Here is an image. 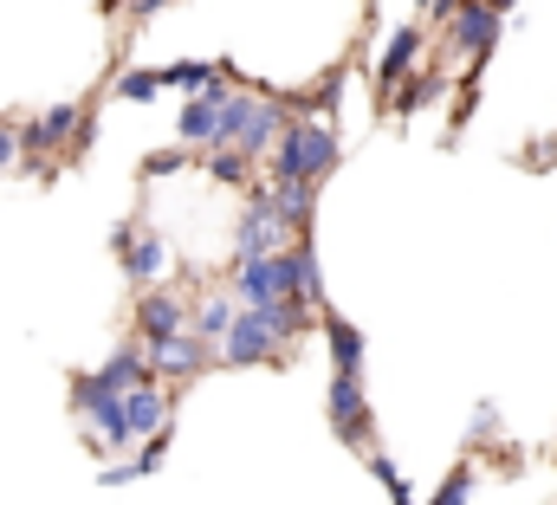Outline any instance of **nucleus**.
Returning <instances> with one entry per match:
<instances>
[{
	"label": "nucleus",
	"mask_w": 557,
	"mask_h": 505,
	"mask_svg": "<svg viewBox=\"0 0 557 505\" xmlns=\"http://www.w3.org/2000/svg\"><path fill=\"white\" fill-rule=\"evenodd\" d=\"M337 169V130H324L318 118H298V124L278 130L273 143V182H324Z\"/></svg>",
	"instance_id": "obj_1"
},
{
	"label": "nucleus",
	"mask_w": 557,
	"mask_h": 505,
	"mask_svg": "<svg viewBox=\"0 0 557 505\" xmlns=\"http://www.w3.org/2000/svg\"><path fill=\"white\" fill-rule=\"evenodd\" d=\"M278 104L273 98H227V111H221V143L227 149H240V156H267L278 143Z\"/></svg>",
	"instance_id": "obj_2"
},
{
	"label": "nucleus",
	"mask_w": 557,
	"mask_h": 505,
	"mask_svg": "<svg viewBox=\"0 0 557 505\" xmlns=\"http://www.w3.org/2000/svg\"><path fill=\"white\" fill-rule=\"evenodd\" d=\"M298 241V227L278 214L273 188H260L253 201H247V214H240V234H234V259H273Z\"/></svg>",
	"instance_id": "obj_3"
},
{
	"label": "nucleus",
	"mask_w": 557,
	"mask_h": 505,
	"mask_svg": "<svg viewBox=\"0 0 557 505\" xmlns=\"http://www.w3.org/2000/svg\"><path fill=\"white\" fill-rule=\"evenodd\" d=\"M214 357H221V344L201 337V331H175V337H156L149 344V370L156 377H201Z\"/></svg>",
	"instance_id": "obj_4"
},
{
	"label": "nucleus",
	"mask_w": 557,
	"mask_h": 505,
	"mask_svg": "<svg viewBox=\"0 0 557 505\" xmlns=\"http://www.w3.org/2000/svg\"><path fill=\"white\" fill-rule=\"evenodd\" d=\"M447 46L467 59H486L499 46V7L493 0H460V13L447 20Z\"/></svg>",
	"instance_id": "obj_5"
},
{
	"label": "nucleus",
	"mask_w": 557,
	"mask_h": 505,
	"mask_svg": "<svg viewBox=\"0 0 557 505\" xmlns=\"http://www.w3.org/2000/svg\"><path fill=\"white\" fill-rule=\"evenodd\" d=\"M227 98H234V91L214 78V85H208V91H201V98L182 111L175 136H182V143H195V149H221V111H227Z\"/></svg>",
	"instance_id": "obj_6"
},
{
	"label": "nucleus",
	"mask_w": 557,
	"mask_h": 505,
	"mask_svg": "<svg viewBox=\"0 0 557 505\" xmlns=\"http://www.w3.org/2000/svg\"><path fill=\"white\" fill-rule=\"evenodd\" d=\"M331 421H337V434L350 441V447H363L370 441V402H363V377H331Z\"/></svg>",
	"instance_id": "obj_7"
},
{
	"label": "nucleus",
	"mask_w": 557,
	"mask_h": 505,
	"mask_svg": "<svg viewBox=\"0 0 557 505\" xmlns=\"http://www.w3.org/2000/svg\"><path fill=\"white\" fill-rule=\"evenodd\" d=\"M416 59H421V26H396L389 46H383V59H376V98H396V85H403V72Z\"/></svg>",
	"instance_id": "obj_8"
},
{
	"label": "nucleus",
	"mask_w": 557,
	"mask_h": 505,
	"mask_svg": "<svg viewBox=\"0 0 557 505\" xmlns=\"http://www.w3.org/2000/svg\"><path fill=\"white\" fill-rule=\"evenodd\" d=\"M188 324V311H182V298L175 292H143L137 298V331L143 344H156V337H175Z\"/></svg>",
	"instance_id": "obj_9"
},
{
	"label": "nucleus",
	"mask_w": 557,
	"mask_h": 505,
	"mask_svg": "<svg viewBox=\"0 0 557 505\" xmlns=\"http://www.w3.org/2000/svg\"><path fill=\"white\" fill-rule=\"evenodd\" d=\"M78 124H85V111H78V104H52V111H39L20 136H26V149H59Z\"/></svg>",
	"instance_id": "obj_10"
},
{
	"label": "nucleus",
	"mask_w": 557,
	"mask_h": 505,
	"mask_svg": "<svg viewBox=\"0 0 557 505\" xmlns=\"http://www.w3.org/2000/svg\"><path fill=\"white\" fill-rule=\"evenodd\" d=\"M131 421H137V434H162L169 428V389L156 377L131 389Z\"/></svg>",
	"instance_id": "obj_11"
},
{
	"label": "nucleus",
	"mask_w": 557,
	"mask_h": 505,
	"mask_svg": "<svg viewBox=\"0 0 557 505\" xmlns=\"http://www.w3.org/2000/svg\"><path fill=\"white\" fill-rule=\"evenodd\" d=\"M234 292H240V305H278V298H285L278 279H273V259H240Z\"/></svg>",
	"instance_id": "obj_12"
},
{
	"label": "nucleus",
	"mask_w": 557,
	"mask_h": 505,
	"mask_svg": "<svg viewBox=\"0 0 557 505\" xmlns=\"http://www.w3.org/2000/svg\"><path fill=\"white\" fill-rule=\"evenodd\" d=\"M324 344H331V364L344 377H363V331L344 324V318H324Z\"/></svg>",
	"instance_id": "obj_13"
},
{
	"label": "nucleus",
	"mask_w": 557,
	"mask_h": 505,
	"mask_svg": "<svg viewBox=\"0 0 557 505\" xmlns=\"http://www.w3.org/2000/svg\"><path fill=\"white\" fill-rule=\"evenodd\" d=\"M273 201H278V214L305 234L311 227V208H318V182L305 175V182H273Z\"/></svg>",
	"instance_id": "obj_14"
},
{
	"label": "nucleus",
	"mask_w": 557,
	"mask_h": 505,
	"mask_svg": "<svg viewBox=\"0 0 557 505\" xmlns=\"http://www.w3.org/2000/svg\"><path fill=\"white\" fill-rule=\"evenodd\" d=\"M117 253H124V266H131V279H137V285H149V279L169 266V247H162L156 234H131V247H117Z\"/></svg>",
	"instance_id": "obj_15"
},
{
	"label": "nucleus",
	"mask_w": 557,
	"mask_h": 505,
	"mask_svg": "<svg viewBox=\"0 0 557 505\" xmlns=\"http://www.w3.org/2000/svg\"><path fill=\"white\" fill-rule=\"evenodd\" d=\"M98 377L111 382V389H124V395H131L137 382H149V350H111Z\"/></svg>",
	"instance_id": "obj_16"
},
{
	"label": "nucleus",
	"mask_w": 557,
	"mask_h": 505,
	"mask_svg": "<svg viewBox=\"0 0 557 505\" xmlns=\"http://www.w3.org/2000/svg\"><path fill=\"white\" fill-rule=\"evenodd\" d=\"M214 78H221L214 59H175V65H162V85L169 91H208Z\"/></svg>",
	"instance_id": "obj_17"
},
{
	"label": "nucleus",
	"mask_w": 557,
	"mask_h": 505,
	"mask_svg": "<svg viewBox=\"0 0 557 505\" xmlns=\"http://www.w3.org/2000/svg\"><path fill=\"white\" fill-rule=\"evenodd\" d=\"M234 318H240V305H234L227 292H214V298H201V311H195V331H201V337H214V344H227Z\"/></svg>",
	"instance_id": "obj_18"
},
{
	"label": "nucleus",
	"mask_w": 557,
	"mask_h": 505,
	"mask_svg": "<svg viewBox=\"0 0 557 505\" xmlns=\"http://www.w3.org/2000/svg\"><path fill=\"white\" fill-rule=\"evenodd\" d=\"M434 98H441V78L421 72V78H409V91H396V118H416L421 104H434Z\"/></svg>",
	"instance_id": "obj_19"
},
{
	"label": "nucleus",
	"mask_w": 557,
	"mask_h": 505,
	"mask_svg": "<svg viewBox=\"0 0 557 505\" xmlns=\"http://www.w3.org/2000/svg\"><path fill=\"white\" fill-rule=\"evenodd\" d=\"M247 162H253V156H240V149H227V143H221V149L208 156V175H214V182H227V188H240V182H247Z\"/></svg>",
	"instance_id": "obj_20"
},
{
	"label": "nucleus",
	"mask_w": 557,
	"mask_h": 505,
	"mask_svg": "<svg viewBox=\"0 0 557 505\" xmlns=\"http://www.w3.org/2000/svg\"><path fill=\"white\" fill-rule=\"evenodd\" d=\"M156 91H162V72H137V65H131V72L117 78V98H131V104H149Z\"/></svg>",
	"instance_id": "obj_21"
},
{
	"label": "nucleus",
	"mask_w": 557,
	"mask_h": 505,
	"mask_svg": "<svg viewBox=\"0 0 557 505\" xmlns=\"http://www.w3.org/2000/svg\"><path fill=\"white\" fill-rule=\"evenodd\" d=\"M467 500H473V473H467V467H454V473L441 480V493H434L428 505H467Z\"/></svg>",
	"instance_id": "obj_22"
},
{
	"label": "nucleus",
	"mask_w": 557,
	"mask_h": 505,
	"mask_svg": "<svg viewBox=\"0 0 557 505\" xmlns=\"http://www.w3.org/2000/svg\"><path fill=\"white\" fill-rule=\"evenodd\" d=\"M370 473H376V480H383V486L396 493V505H403V500H416V493H409V480L396 473V460H389V454H370Z\"/></svg>",
	"instance_id": "obj_23"
},
{
	"label": "nucleus",
	"mask_w": 557,
	"mask_h": 505,
	"mask_svg": "<svg viewBox=\"0 0 557 505\" xmlns=\"http://www.w3.org/2000/svg\"><path fill=\"white\" fill-rule=\"evenodd\" d=\"M169 169H182V149H156V156L143 162V175H169Z\"/></svg>",
	"instance_id": "obj_24"
},
{
	"label": "nucleus",
	"mask_w": 557,
	"mask_h": 505,
	"mask_svg": "<svg viewBox=\"0 0 557 505\" xmlns=\"http://www.w3.org/2000/svg\"><path fill=\"white\" fill-rule=\"evenodd\" d=\"M20 149H26V136H20V130H7V124H0V169H13V156H20Z\"/></svg>",
	"instance_id": "obj_25"
},
{
	"label": "nucleus",
	"mask_w": 557,
	"mask_h": 505,
	"mask_svg": "<svg viewBox=\"0 0 557 505\" xmlns=\"http://www.w3.org/2000/svg\"><path fill=\"white\" fill-rule=\"evenodd\" d=\"M162 7H169V0H137V13H143V20H149V13H162Z\"/></svg>",
	"instance_id": "obj_26"
},
{
	"label": "nucleus",
	"mask_w": 557,
	"mask_h": 505,
	"mask_svg": "<svg viewBox=\"0 0 557 505\" xmlns=\"http://www.w3.org/2000/svg\"><path fill=\"white\" fill-rule=\"evenodd\" d=\"M493 7H499V13H506V7H512V0H493Z\"/></svg>",
	"instance_id": "obj_27"
},
{
	"label": "nucleus",
	"mask_w": 557,
	"mask_h": 505,
	"mask_svg": "<svg viewBox=\"0 0 557 505\" xmlns=\"http://www.w3.org/2000/svg\"><path fill=\"white\" fill-rule=\"evenodd\" d=\"M104 7H111V0H104Z\"/></svg>",
	"instance_id": "obj_28"
}]
</instances>
